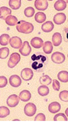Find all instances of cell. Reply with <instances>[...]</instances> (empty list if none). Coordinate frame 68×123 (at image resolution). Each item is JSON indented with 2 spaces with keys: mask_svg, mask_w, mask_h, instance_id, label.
<instances>
[{
  "mask_svg": "<svg viewBox=\"0 0 68 123\" xmlns=\"http://www.w3.org/2000/svg\"><path fill=\"white\" fill-rule=\"evenodd\" d=\"M31 59L33 61L31 65L32 68L36 71H42L47 58L41 54H35L32 56Z\"/></svg>",
  "mask_w": 68,
  "mask_h": 123,
  "instance_id": "1",
  "label": "cell"
},
{
  "mask_svg": "<svg viewBox=\"0 0 68 123\" xmlns=\"http://www.w3.org/2000/svg\"><path fill=\"white\" fill-rule=\"evenodd\" d=\"M33 25L31 23L26 22L25 20L19 21L16 26V29L18 32L25 34L31 33L33 31Z\"/></svg>",
  "mask_w": 68,
  "mask_h": 123,
  "instance_id": "2",
  "label": "cell"
},
{
  "mask_svg": "<svg viewBox=\"0 0 68 123\" xmlns=\"http://www.w3.org/2000/svg\"><path fill=\"white\" fill-rule=\"evenodd\" d=\"M19 61H20V56L18 53H16V52L12 53L11 55L10 58L8 60V68H15L16 65H18Z\"/></svg>",
  "mask_w": 68,
  "mask_h": 123,
  "instance_id": "3",
  "label": "cell"
},
{
  "mask_svg": "<svg viewBox=\"0 0 68 123\" xmlns=\"http://www.w3.org/2000/svg\"><path fill=\"white\" fill-rule=\"evenodd\" d=\"M36 106L33 103H28L25 106V113L27 116H33L36 113Z\"/></svg>",
  "mask_w": 68,
  "mask_h": 123,
  "instance_id": "4",
  "label": "cell"
},
{
  "mask_svg": "<svg viewBox=\"0 0 68 123\" xmlns=\"http://www.w3.org/2000/svg\"><path fill=\"white\" fill-rule=\"evenodd\" d=\"M65 56L61 52H54L51 55V61L57 64H61L65 61Z\"/></svg>",
  "mask_w": 68,
  "mask_h": 123,
  "instance_id": "5",
  "label": "cell"
},
{
  "mask_svg": "<svg viewBox=\"0 0 68 123\" xmlns=\"http://www.w3.org/2000/svg\"><path fill=\"white\" fill-rule=\"evenodd\" d=\"M19 99H20L19 97L17 95L13 94L8 97L6 103H7V105L10 107H12V108L15 107V106H17V105H18Z\"/></svg>",
  "mask_w": 68,
  "mask_h": 123,
  "instance_id": "6",
  "label": "cell"
},
{
  "mask_svg": "<svg viewBox=\"0 0 68 123\" xmlns=\"http://www.w3.org/2000/svg\"><path fill=\"white\" fill-rule=\"evenodd\" d=\"M10 45L15 49H20L22 46V41L20 38L18 36H13L10 39Z\"/></svg>",
  "mask_w": 68,
  "mask_h": 123,
  "instance_id": "7",
  "label": "cell"
},
{
  "mask_svg": "<svg viewBox=\"0 0 68 123\" xmlns=\"http://www.w3.org/2000/svg\"><path fill=\"white\" fill-rule=\"evenodd\" d=\"M21 77L22 79L25 81H29L33 77V70L30 68H25L21 72Z\"/></svg>",
  "mask_w": 68,
  "mask_h": 123,
  "instance_id": "8",
  "label": "cell"
},
{
  "mask_svg": "<svg viewBox=\"0 0 68 123\" xmlns=\"http://www.w3.org/2000/svg\"><path fill=\"white\" fill-rule=\"evenodd\" d=\"M31 52V46L29 45V42L25 41L24 43L22 44V47L19 49V53L23 55L24 56H27L29 55V54Z\"/></svg>",
  "mask_w": 68,
  "mask_h": 123,
  "instance_id": "9",
  "label": "cell"
},
{
  "mask_svg": "<svg viewBox=\"0 0 68 123\" xmlns=\"http://www.w3.org/2000/svg\"><path fill=\"white\" fill-rule=\"evenodd\" d=\"M34 5L36 8L39 11H45L48 8V1L46 0H36Z\"/></svg>",
  "mask_w": 68,
  "mask_h": 123,
  "instance_id": "10",
  "label": "cell"
},
{
  "mask_svg": "<svg viewBox=\"0 0 68 123\" xmlns=\"http://www.w3.org/2000/svg\"><path fill=\"white\" fill-rule=\"evenodd\" d=\"M9 83H10L11 86L17 88V87H19L21 85L22 80H21V79L19 78L18 75L14 74V75L11 76V77L9 79Z\"/></svg>",
  "mask_w": 68,
  "mask_h": 123,
  "instance_id": "11",
  "label": "cell"
},
{
  "mask_svg": "<svg viewBox=\"0 0 68 123\" xmlns=\"http://www.w3.org/2000/svg\"><path fill=\"white\" fill-rule=\"evenodd\" d=\"M66 19V15L63 13H58L54 17V22L56 25H61L65 22Z\"/></svg>",
  "mask_w": 68,
  "mask_h": 123,
  "instance_id": "12",
  "label": "cell"
},
{
  "mask_svg": "<svg viewBox=\"0 0 68 123\" xmlns=\"http://www.w3.org/2000/svg\"><path fill=\"white\" fill-rule=\"evenodd\" d=\"M44 43L43 39L38 37H35L32 38L31 40V45H32L36 49H39L42 47H43Z\"/></svg>",
  "mask_w": 68,
  "mask_h": 123,
  "instance_id": "13",
  "label": "cell"
},
{
  "mask_svg": "<svg viewBox=\"0 0 68 123\" xmlns=\"http://www.w3.org/2000/svg\"><path fill=\"white\" fill-rule=\"evenodd\" d=\"M11 15V10L7 7H1L0 8V18L2 19H5Z\"/></svg>",
  "mask_w": 68,
  "mask_h": 123,
  "instance_id": "14",
  "label": "cell"
},
{
  "mask_svg": "<svg viewBox=\"0 0 68 123\" xmlns=\"http://www.w3.org/2000/svg\"><path fill=\"white\" fill-rule=\"evenodd\" d=\"M62 36L60 33L56 32L55 33H54L53 36H52V43H53V45L59 46L61 43H62Z\"/></svg>",
  "mask_w": 68,
  "mask_h": 123,
  "instance_id": "15",
  "label": "cell"
},
{
  "mask_svg": "<svg viewBox=\"0 0 68 123\" xmlns=\"http://www.w3.org/2000/svg\"><path fill=\"white\" fill-rule=\"evenodd\" d=\"M61 109V104H59L58 102H51L49 105V111L51 113H56L59 112Z\"/></svg>",
  "mask_w": 68,
  "mask_h": 123,
  "instance_id": "16",
  "label": "cell"
},
{
  "mask_svg": "<svg viewBox=\"0 0 68 123\" xmlns=\"http://www.w3.org/2000/svg\"><path fill=\"white\" fill-rule=\"evenodd\" d=\"M19 97L21 101H22V102H27V101H29V99H31V94L29 91L24 90V91H22L19 93Z\"/></svg>",
  "mask_w": 68,
  "mask_h": 123,
  "instance_id": "17",
  "label": "cell"
},
{
  "mask_svg": "<svg viewBox=\"0 0 68 123\" xmlns=\"http://www.w3.org/2000/svg\"><path fill=\"white\" fill-rule=\"evenodd\" d=\"M54 24L53 22H51V21H47L46 22H44L42 25V30L44 32L49 33L51 32L53 29H54Z\"/></svg>",
  "mask_w": 68,
  "mask_h": 123,
  "instance_id": "18",
  "label": "cell"
},
{
  "mask_svg": "<svg viewBox=\"0 0 68 123\" xmlns=\"http://www.w3.org/2000/svg\"><path fill=\"white\" fill-rule=\"evenodd\" d=\"M67 4L65 1L62 0H59L57 1L56 3L54 4V8L58 11H61L66 8Z\"/></svg>",
  "mask_w": 68,
  "mask_h": 123,
  "instance_id": "19",
  "label": "cell"
},
{
  "mask_svg": "<svg viewBox=\"0 0 68 123\" xmlns=\"http://www.w3.org/2000/svg\"><path fill=\"white\" fill-rule=\"evenodd\" d=\"M37 92L40 96H46L49 93V89L47 86L42 85L37 88Z\"/></svg>",
  "mask_w": 68,
  "mask_h": 123,
  "instance_id": "20",
  "label": "cell"
},
{
  "mask_svg": "<svg viewBox=\"0 0 68 123\" xmlns=\"http://www.w3.org/2000/svg\"><path fill=\"white\" fill-rule=\"evenodd\" d=\"M53 50V43L50 41H46L43 45V51L45 54H49Z\"/></svg>",
  "mask_w": 68,
  "mask_h": 123,
  "instance_id": "21",
  "label": "cell"
},
{
  "mask_svg": "<svg viewBox=\"0 0 68 123\" xmlns=\"http://www.w3.org/2000/svg\"><path fill=\"white\" fill-rule=\"evenodd\" d=\"M46 15L43 12H38L35 15V20L37 23H43L46 20Z\"/></svg>",
  "mask_w": 68,
  "mask_h": 123,
  "instance_id": "22",
  "label": "cell"
},
{
  "mask_svg": "<svg viewBox=\"0 0 68 123\" xmlns=\"http://www.w3.org/2000/svg\"><path fill=\"white\" fill-rule=\"evenodd\" d=\"M58 79L63 83H67L68 81V72L61 71L58 74Z\"/></svg>",
  "mask_w": 68,
  "mask_h": 123,
  "instance_id": "23",
  "label": "cell"
},
{
  "mask_svg": "<svg viewBox=\"0 0 68 123\" xmlns=\"http://www.w3.org/2000/svg\"><path fill=\"white\" fill-rule=\"evenodd\" d=\"M6 23L9 26H14L18 23V19L14 15H10L6 19Z\"/></svg>",
  "mask_w": 68,
  "mask_h": 123,
  "instance_id": "24",
  "label": "cell"
},
{
  "mask_svg": "<svg viewBox=\"0 0 68 123\" xmlns=\"http://www.w3.org/2000/svg\"><path fill=\"white\" fill-rule=\"evenodd\" d=\"M9 6L13 10H18L21 6V1L20 0H10Z\"/></svg>",
  "mask_w": 68,
  "mask_h": 123,
  "instance_id": "25",
  "label": "cell"
},
{
  "mask_svg": "<svg viewBox=\"0 0 68 123\" xmlns=\"http://www.w3.org/2000/svg\"><path fill=\"white\" fill-rule=\"evenodd\" d=\"M10 36L8 34H2L0 36V44L1 45H7L10 41Z\"/></svg>",
  "mask_w": 68,
  "mask_h": 123,
  "instance_id": "26",
  "label": "cell"
},
{
  "mask_svg": "<svg viewBox=\"0 0 68 123\" xmlns=\"http://www.w3.org/2000/svg\"><path fill=\"white\" fill-rule=\"evenodd\" d=\"M40 84L48 86L51 83V79L48 75H43L40 79Z\"/></svg>",
  "mask_w": 68,
  "mask_h": 123,
  "instance_id": "27",
  "label": "cell"
},
{
  "mask_svg": "<svg viewBox=\"0 0 68 123\" xmlns=\"http://www.w3.org/2000/svg\"><path fill=\"white\" fill-rule=\"evenodd\" d=\"M9 114H10V111L7 107L3 106L0 107V117L1 118H4L7 116H8Z\"/></svg>",
  "mask_w": 68,
  "mask_h": 123,
  "instance_id": "28",
  "label": "cell"
},
{
  "mask_svg": "<svg viewBox=\"0 0 68 123\" xmlns=\"http://www.w3.org/2000/svg\"><path fill=\"white\" fill-rule=\"evenodd\" d=\"M9 49L8 47H3L0 49V58L4 59L7 58L9 54Z\"/></svg>",
  "mask_w": 68,
  "mask_h": 123,
  "instance_id": "29",
  "label": "cell"
},
{
  "mask_svg": "<svg viewBox=\"0 0 68 123\" xmlns=\"http://www.w3.org/2000/svg\"><path fill=\"white\" fill-rule=\"evenodd\" d=\"M35 13V10L32 7H27L25 10V15L27 18H31Z\"/></svg>",
  "mask_w": 68,
  "mask_h": 123,
  "instance_id": "30",
  "label": "cell"
},
{
  "mask_svg": "<svg viewBox=\"0 0 68 123\" xmlns=\"http://www.w3.org/2000/svg\"><path fill=\"white\" fill-rule=\"evenodd\" d=\"M54 121H67L68 117L63 113H58L54 116Z\"/></svg>",
  "mask_w": 68,
  "mask_h": 123,
  "instance_id": "31",
  "label": "cell"
},
{
  "mask_svg": "<svg viewBox=\"0 0 68 123\" xmlns=\"http://www.w3.org/2000/svg\"><path fill=\"white\" fill-rule=\"evenodd\" d=\"M61 100L63 102H68V91H62L59 94Z\"/></svg>",
  "mask_w": 68,
  "mask_h": 123,
  "instance_id": "32",
  "label": "cell"
},
{
  "mask_svg": "<svg viewBox=\"0 0 68 123\" xmlns=\"http://www.w3.org/2000/svg\"><path fill=\"white\" fill-rule=\"evenodd\" d=\"M8 83L7 79L4 76H1L0 77V88H4L5 87Z\"/></svg>",
  "mask_w": 68,
  "mask_h": 123,
  "instance_id": "33",
  "label": "cell"
},
{
  "mask_svg": "<svg viewBox=\"0 0 68 123\" xmlns=\"http://www.w3.org/2000/svg\"><path fill=\"white\" fill-rule=\"evenodd\" d=\"M52 87L54 88V90L58 91L60 90L61 88V85L58 81H57L56 79H54L53 80V84H52Z\"/></svg>",
  "mask_w": 68,
  "mask_h": 123,
  "instance_id": "34",
  "label": "cell"
},
{
  "mask_svg": "<svg viewBox=\"0 0 68 123\" xmlns=\"http://www.w3.org/2000/svg\"><path fill=\"white\" fill-rule=\"evenodd\" d=\"M46 120V117L44 114L40 113L35 117V121H44Z\"/></svg>",
  "mask_w": 68,
  "mask_h": 123,
  "instance_id": "35",
  "label": "cell"
},
{
  "mask_svg": "<svg viewBox=\"0 0 68 123\" xmlns=\"http://www.w3.org/2000/svg\"><path fill=\"white\" fill-rule=\"evenodd\" d=\"M63 37L65 42H68V28H65L63 30Z\"/></svg>",
  "mask_w": 68,
  "mask_h": 123,
  "instance_id": "36",
  "label": "cell"
},
{
  "mask_svg": "<svg viewBox=\"0 0 68 123\" xmlns=\"http://www.w3.org/2000/svg\"><path fill=\"white\" fill-rule=\"evenodd\" d=\"M65 114H66V116H67V117H68V108L65 110Z\"/></svg>",
  "mask_w": 68,
  "mask_h": 123,
  "instance_id": "37",
  "label": "cell"
},
{
  "mask_svg": "<svg viewBox=\"0 0 68 123\" xmlns=\"http://www.w3.org/2000/svg\"><path fill=\"white\" fill-rule=\"evenodd\" d=\"M65 2H66V4H67V3H68V1H65Z\"/></svg>",
  "mask_w": 68,
  "mask_h": 123,
  "instance_id": "38",
  "label": "cell"
},
{
  "mask_svg": "<svg viewBox=\"0 0 68 123\" xmlns=\"http://www.w3.org/2000/svg\"></svg>",
  "mask_w": 68,
  "mask_h": 123,
  "instance_id": "39",
  "label": "cell"
}]
</instances>
